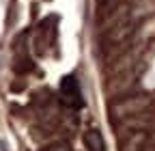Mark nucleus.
<instances>
[{
	"label": "nucleus",
	"instance_id": "423d86ee",
	"mask_svg": "<svg viewBox=\"0 0 155 151\" xmlns=\"http://www.w3.org/2000/svg\"><path fill=\"white\" fill-rule=\"evenodd\" d=\"M144 151H155V147H147V149H144Z\"/></svg>",
	"mask_w": 155,
	"mask_h": 151
},
{
	"label": "nucleus",
	"instance_id": "f03ea898",
	"mask_svg": "<svg viewBox=\"0 0 155 151\" xmlns=\"http://www.w3.org/2000/svg\"><path fill=\"white\" fill-rule=\"evenodd\" d=\"M61 99L67 108H80L82 106V91L80 84L73 76H67V78L61 80Z\"/></svg>",
	"mask_w": 155,
	"mask_h": 151
},
{
	"label": "nucleus",
	"instance_id": "39448f33",
	"mask_svg": "<svg viewBox=\"0 0 155 151\" xmlns=\"http://www.w3.org/2000/svg\"><path fill=\"white\" fill-rule=\"evenodd\" d=\"M43 151H71V147L67 143H52L50 147H45Z\"/></svg>",
	"mask_w": 155,
	"mask_h": 151
},
{
	"label": "nucleus",
	"instance_id": "20e7f679",
	"mask_svg": "<svg viewBox=\"0 0 155 151\" xmlns=\"http://www.w3.org/2000/svg\"><path fill=\"white\" fill-rule=\"evenodd\" d=\"M144 143H147V134H144V132H134V134L123 143L121 151H140Z\"/></svg>",
	"mask_w": 155,
	"mask_h": 151
},
{
	"label": "nucleus",
	"instance_id": "f257e3e1",
	"mask_svg": "<svg viewBox=\"0 0 155 151\" xmlns=\"http://www.w3.org/2000/svg\"><path fill=\"white\" fill-rule=\"evenodd\" d=\"M151 99L147 95H136V97H125L123 102L114 104L112 106V117L116 119H125V117H134V115H140L144 108H149Z\"/></svg>",
	"mask_w": 155,
	"mask_h": 151
},
{
	"label": "nucleus",
	"instance_id": "7ed1b4c3",
	"mask_svg": "<svg viewBox=\"0 0 155 151\" xmlns=\"http://www.w3.org/2000/svg\"><path fill=\"white\" fill-rule=\"evenodd\" d=\"M84 145L88 151H106V140L99 129H88L84 134Z\"/></svg>",
	"mask_w": 155,
	"mask_h": 151
}]
</instances>
